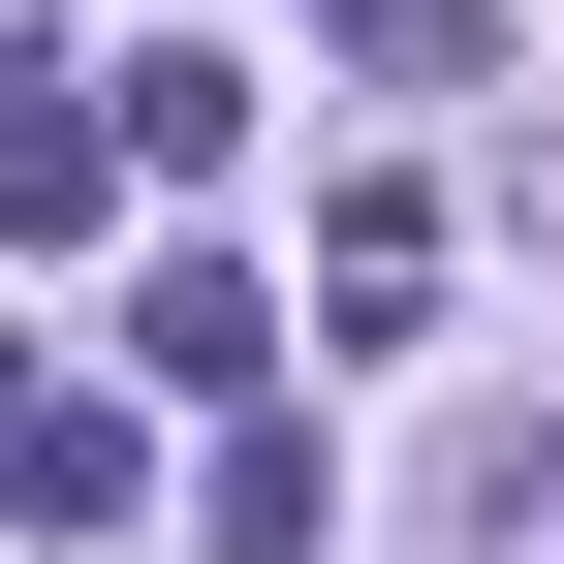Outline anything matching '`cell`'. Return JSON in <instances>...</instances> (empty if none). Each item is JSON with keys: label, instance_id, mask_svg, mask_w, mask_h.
<instances>
[{"label": "cell", "instance_id": "cell-1", "mask_svg": "<svg viewBox=\"0 0 564 564\" xmlns=\"http://www.w3.org/2000/svg\"><path fill=\"white\" fill-rule=\"evenodd\" d=\"M126 220V126H95V63L63 95H0V251H95Z\"/></svg>", "mask_w": 564, "mask_h": 564}, {"label": "cell", "instance_id": "cell-2", "mask_svg": "<svg viewBox=\"0 0 564 564\" xmlns=\"http://www.w3.org/2000/svg\"><path fill=\"white\" fill-rule=\"evenodd\" d=\"M0 502H32V533H126L158 440H126V408H0Z\"/></svg>", "mask_w": 564, "mask_h": 564}, {"label": "cell", "instance_id": "cell-3", "mask_svg": "<svg viewBox=\"0 0 564 564\" xmlns=\"http://www.w3.org/2000/svg\"><path fill=\"white\" fill-rule=\"evenodd\" d=\"M314 314H345V345L440 314V188H345V220H314Z\"/></svg>", "mask_w": 564, "mask_h": 564}, {"label": "cell", "instance_id": "cell-4", "mask_svg": "<svg viewBox=\"0 0 564 564\" xmlns=\"http://www.w3.org/2000/svg\"><path fill=\"white\" fill-rule=\"evenodd\" d=\"M126 377H282V314H251L220 251H158V282H126Z\"/></svg>", "mask_w": 564, "mask_h": 564}, {"label": "cell", "instance_id": "cell-5", "mask_svg": "<svg viewBox=\"0 0 564 564\" xmlns=\"http://www.w3.org/2000/svg\"><path fill=\"white\" fill-rule=\"evenodd\" d=\"M188 502H220V564H314V533H345V470H314V440H282V408H251V440L188 470Z\"/></svg>", "mask_w": 564, "mask_h": 564}, {"label": "cell", "instance_id": "cell-6", "mask_svg": "<svg viewBox=\"0 0 564 564\" xmlns=\"http://www.w3.org/2000/svg\"><path fill=\"white\" fill-rule=\"evenodd\" d=\"M470 564H564V440H502V470H470Z\"/></svg>", "mask_w": 564, "mask_h": 564}, {"label": "cell", "instance_id": "cell-7", "mask_svg": "<svg viewBox=\"0 0 564 564\" xmlns=\"http://www.w3.org/2000/svg\"><path fill=\"white\" fill-rule=\"evenodd\" d=\"M0 95H63V0H0Z\"/></svg>", "mask_w": 564, "mask_h": 564}, {"label": "cell", "instance_id": "cell-8", "mask_svg": "<svg viewBox=\"0 0 564 564\" xmlns=\"http://www.w3.org/2000/svg\"><path fill=\"white\" fill-rule=\"evenodd\" d=\"M345 32H377V0H345Z\"/></svg>", "mask_w": 564, "mask_h": 564}]
</instances>
